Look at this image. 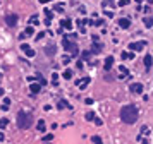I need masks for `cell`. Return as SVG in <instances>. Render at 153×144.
<instances>
[{"label": "cell", "instance_id": "1", "mask_svg": "<svg viewBox=\"0 0 153 144\" xmlns=\"http://www.w3.org/2000/svg\"><path fill=\"white\" fill-rule=\"evenodd\" d=\"M120 118H122V122L127 124V125L134 124V122L138 120V108L134 107V105H124L122 110H120Z\"/></svg>", "mask_w": 153, "mask_h": 144}, {"label": "cell", "instance_id": "2", "mask_svg": "<svg viewBox=\"0 0 153 144\" xmlns=\"http://www.w3.org/2000/svg\"><path fill=\"white\" fill-rule=\"evenodd\" d=\"M31 125H33V115H31L29 111L21 110L19 113H17V127L22 129V130H26V129H29Z\"/></svg>", "mask_w": 153, "mask_h": 144}, {"label": "cell", "instance_id": "3", "mask_svg": "<svg viewBox=\"0 0 153 144\" xmlns=\"http://www.w3.org/2000/svg\"><path fill=\"white\" fill-rule=\"evenodd\" d=\"M62 45H64V48L72 55V57H76V55H77V50H79V48H77L76 41H72V39H69V38L65 36V38H64V41H62Z\"/></svg>", "mask_w": 153, "mask_h": 144}, {"label": "cell", "instance_id": "4", "mask_svg": "<svg viewBox=\"0 0 153 144\" xmlns=\"http://www.w3.org/2000/svg\"><path fill=\"white\" fill-rule=\"evenodd\" d=\"M5 22H7V26L14 28V26L17 24V14H7V16H5Z\"/></svg>", "mask_w": 153, "mask_h": 144}, {"label": "cell", "instance_id": "5", "mask_svg": "<svg viewBox=\"0 0 153 144\" xmlns=\"http://www.w3.org/2000/svg\"><path fill=\"white\" fill-rule=\"evenodd\" d=\"M145 41H136V43H131L129 45V50H133V52H141L143 48H145Z\"/></svg>", "mask_w": 153, "mask_h": 144}, {"label": "cell", "instance_id": "6", "mask_svg": "<svg viewBox=\"0 0 153 144\" xmlns=\"http://www.w3.org/2000/svg\"><path fill=\"white\" fill-rule=\"evenodd\" d=\"M129 91L134 93V94H139V93L143 91V84H141V82H133V84L129 86Z\"/></svg>", "mask_w": 153, "mask_h": 144}, {"label": "cell", "instance_id": "7", "mask_svg": "<svg viewBox=\"0 0 153 144\" xmlns=\"http://www.w3.org/2000/svg\"><path fill=\"white\" fill-rule=\"evenodd\" d=\"M21 50L28 55V57H35V50H33L29 45H26V43H22V45H21Z\"/></svg>", "mask_w": 153, "mask_h": 144}, {"label": "cell", "instance_id": "8", "mask_svg": "<svg viewBox=\"0 0 153 144\" xmlns=\"http://www.w3.org/2000/svg\"><path fill=\"white\" fill-rule=\"evenodd\" d=\"M90 81H91V77H83L81 81H76V84L79 86V88H81V89H84V88L90 84Z\"/></svg>", "mask_w": 153, "mask_h": 144}, {"label": "cell", "instance_id": "9", "mask_svg": "<svg viewBox=\"0 0 153 144\" xmlns=\"http://www.w3.org/2000/svg\"><path fill=\"white\" fill-rule=\"evenodd\" d=\"M102 50H103V45L98 43V41H93V48H91V52H93L95 55H98V53H102Z\"/></svg>", "mask_w": 153, "mask_h": 144}, {"label": "cell", "instance_id": "10", "mask_svg": "<svg viewBox=\"0 0 153 144\" xmlns=\"http://www.w3.org/2000/svg\"><path fill=\"white\" fill-rule=\"evenodd\" d=\"M129 26H131V21H129V19H126V17L119 19V28H122V29H127Z\"/></svg>", "mask_w": 153, "mask_h": 144}, {"label": "cell", "instance_id": "11", "mask_svg": "<svg viewBox=\"0 0 153 144\" xmlns=\"http://www.w3.org/2000/svg\"><path fill=\"white\" fill-rule=\"evenodd\" d=\"M112 65H114V57H107V58H105V64H103L105 71H110Z\"/></svg>", "mask_w": 153, "mask_h": 144}, {"label": "cell", "instance_id": "12", "mask_svg": "<svg viewBox=\"0 0 153 144\" xmlns=\"http://www.w3.org/2000/svg\"><path fill=\"white\" fill-rule=\"evenodd\" d=\"M29 91H31L33 94H36V93H40V91H41V84H40V82H33V84L29 86Z\"/></svg>", "mask_w": 153, "mask_h": 144}, {"label": "cell", "instance_id": "13", "mask_svg": "<svg viewBox=\"0 0 153 144\" xmlns=\"http://www.w3.org/2000/svg\"><path fill=\"white\" fill-rule=\"evenodd\" d=\"M152 65H153V57L152 55H145V67L150 69Z\"/></svg>", "mask_w": 153, "mask_h": 144}, {"label": "cell", "instance_id": "14", "mask_svg": "<svg viewBox=\"0 0 153 144\" xmlns=\"http://www.w3.org/2000/svg\"><path fill=\"white\" fill-rule=\"evenodd\" d=\"M62 28L64 29H72V22H71V19H62Z\"/></svg>", "mask_w": 153, "mask_h": 144}, {"label": "cell", "instance_id": "15", "mask_svg": "<svg viewBox=\"0 0 153 144\" xmlns=\"http://www.w3.org/2000/svg\"><path fill=\"white\" fill-rule=\"evenodd\" d=\"M57 107H58V110H64V108H71V105H69V103H67L65 100H60Z\"/></svg>", "mask_w": 153, "mask_h": 144}, {"label": "cell", "instance_id": "16", "mask_svg": "<svg viewBox=\"0 0 153 144\" xmlns=\"http://www.w3.org/2000/svg\"><path fill=\"white\" fill-rule=\"evenodd\" d=\"M62 77H64V79H67V81H69V79H71V77H72V71H71V69H65V71H64V74H62Z\"/></svg>", "mask_w": 153, "mask_h": 144}, {"label": "cell", "instance_id": "17", "mask_svg": "<svg viewBox=\"0 0 153 144\" xmlns=\"http://www.w3.org/2000/svg\"><path fill=\"white\" fill-rule=\"evenodd\" d=\"M120 58H122V60H126V58H134V52H133V53H127V52H122V53H120Z\"/></svg>", "mask_w": 153, "mask_h": 144}, {"label": "cell", "instance_id": "18", "mask_svg": "<svg viewBox=\"0 0 153 144\" xmlns=\"http://www.w3.org/2000/svg\"><path fill=\"white\" fill-rule=\"evenodd\" d=\"M143 22H145V26H146V28H152V26H153V19L152 17H145V19H143Z\"/></svg>", "mask_w": 153, "mask_h": 144}, {"label": "cell", "instance_id": "19", "mask_svg": "<svg viewBox=\"0 0 153 144\" xmlns=\"http://www.w3.org/2000/svg\"><path fill=\"white\" fill-rule=\"evenodd\" d=\"M9 107H10V98H3V105H2V108H3V110H9Z\"/></svg>", "mask_w": 153, "mask_h": 144}, {"label": "cell", "instance_id": "20", "mask_svg": "<svg viewBox=\"0 0 153 144\" xmlns=\"http://www.w3.org/2000/svg\"><path fill=\"white\" fill-rule=\"evenodd\" d=\"M9 125V118H0V129H5Z\"/></svg>", "mask_w": 153, "mask_h": 144}, {"label": "cell", "instance_id": "21", "mask_svg": "<svg viewBox=\"0 0 153 144\" xmlns=\"http://www.w3.org/2000/svg\"><path fill=\"white\" fill-rule=\"evenodd\" d=\"M91 141H93V144H103V141H102V137H100V136H93V137H91Z\"/></svg>", "mask_w": 153, "mask_h": 144}, {"label": "cell", "instance_id": "22", "mask_svg": "<svg viewBox=\"0 0 153 144\" xmlns=\"http://www.w3.org/2000/svg\"><path fill=\"white\" fill-rule=\"evenodd\" d=\"M24 33L28 36H31V35H35V29H33V26H28L26 29H24Z\"/></svg>", "mask_w": 153, "mask_h": 144}, {"label": "cell", "instance_id": "23", "mask_svg": "<svg viewBox=\"0 0 153 144\" xmlns=\"http://www.w3.org/2000/svg\"><path fill=\"white\" fill-rule=\"evenodd\" d=\"M84 117H86V120H95V118H96V115L93 113V111H88Z\"/></svg>", "mask_w": 153, "mask_h": 144}, {"label": "cell", "instance_id": "24", "mask_svg": "<svg viewBox=\"0 0 153 144\" xmlns=\"http://www.w3.org/2000/svg\"><path fill=\"white\" fill-rule=\"evenodd\" d=\"M47 55H55V46H47Z\"/></svg>", "mask_w": 153, "mask_h": 144}, {"label": "cell", "instance_id": "25", "mask_svg": "<svg viewBox=\"0 0 153 144\" xmlns=\"http://www.w3.org/2000/svg\"><path fill=\"white\" fill-rule=\"evenodd\" d=\"M54 139V134H47V136H43V143H50Z\"/></svg>", "mask_w": 153, "mask_h": 144}, {"label": "cell", "instance_id": "26", "mask_svg": "<svg viewBox=\"0 0 153 144\" xmlns=\"http://www.w3.org/2000/svg\"><path fill=\"white\" fill-rule=\"evenodd\" d=\"M52 16H54L52 10H50V9H45V19H50V21H52Z\"/></svg>", "mask_w": 153, "mask_h": 144}, {"label": "cell", "instance_id": "27", "mask_svg": "<svg viewBox=\"0 0 153 144\" xmlns=\"http://www.w3.org/2000/svg\"><path fill=\"white\" fill-rule=\"evenodd\" d=\"M93 52H83V60H90Z\"/></svg>", "mask_w": 153, "mask_h": 144}, {"label": "cell", "instance_id": "28", "mask_svg": "<svg viewBox=\"0 0 153 144\" xmlns=\"http://www.w3.org/2000/svg\"><path fill=\"white\" fill-rule=\"evenodd\" d=\"M38 130L40 132H45V122H43V120H40L38 122Z\"/></svg>", "mask_w": 153, "mask_h": 144}, {"label": "cell", "instance_id": "29", "mask_svg": "<svg viewBox=\"0 0 153 144\" xmlns=\"http://www.w3.org/2000/svg\"><path fill=\"white\" fill-rule=\"evenodd\" d=\"M83 22L86 26H95V21H91V19H83Z\"/></svg>", "mask_w": 153, "mask_h": 144}, {"label": "cell", "instance_id": "30", "mask_svg": "<svg viewBox=\"0 0 153 144\" xmlns=\"http://www.w3.org/2000/svg\"><path fill=\"white\" fill-rule=\"evenodd\" d=\"M58 77H60V75H58V74H55V72H54V74H52V81H54V84H57Z\"/></svg>", "mask_w": 153, "mask_h": 144}, {"label": "cell", "instance_id": "31", "mask_svg": "<svg viewBox=\"0 0 153 144\" xmlns=\"http://www.w3.org/2000/svg\"><path fill=\"white\" fill-rule=\"evenodd\" d=\"M120 74H124V75H129V71H127L124 65H120Z\"/></svg>", "mask_w": 153, "mask_h": 144}, {"label": "cell", "instance_id": "32", "mask_svg": "<svg viewBox=\"0 0 153 144\" xmlns=\"http://www.w3.org/2000/svg\"><path fill=\"white\" fill-rule=\"evenodd\" d=\"M29 22H31V24H40V22H38V16H33Z\"/></svg>", "mask_w": 153, "mask_h": 144}, {"label": "cell", "instance_id": "33", "mask_svg": "<svg viewBox=\"0 0 153 144\" xmlns=\"http://www.w3.org/2000/svg\"><path fill=\"white\" fill-rule=\"evenodd\" d=\"M36 79H38V82H40V84H41V86H43V84H47V81H45V79H43V77H41V75H38V77H36Z\"/></svg>", "mask_w": 153, "mask_h": 144}, {"label": "cell", "instance_id": "34", "mask_svg": "<svg viewBox=\"0 0 153 144\" xmlns=\"http://www.w3.org/2000/svg\"><path fill=\"white\" fill-rule=\"evenodd\" d=\"M62 62H64V64H69V62H71V57H69V55H65V57L62 58Z\"/></svg>", "mask_w": 153, "mask_h": 144}, {"label": "cell", "instance_id": "35", "mask_svg": "<svg viewBox=\"0 0 153 144\" xmlns=\"http://www.w3.org/2000/svg\"><path fill=\"white\" fill-rule=\"evenodd\" d=\"M67 38H69V39H72V41H76V39H77V35H74V33H71V35L67 36Z\"/></svg>", "mask_w": 153, "mask_h": 144}, {"label": "cell", "instance_id": "36", "mask_svg": "<svg viewBox=\"0 0 153 144\" xmlns=\"http://www.w3.org/2000/svg\"><path fill=\"white\" fill-rule=\"evenodd\" d=\"M103 22H105V21H103V19H96V21H95V26H102V24H103Z\"/></svg>", "mask_w": 153, "mask_h": 144}, {"label": "cell", "instance_id": "37", "mask_svg": "<svg viewBox=\"0 0 153 144\" xmlns=\"http://www.w3.org/2000/svg\"><path fill=\"white\" fill-rule=\"evenodd\" d=\"M43 36H45V33H43V31H40V33H38V35H36V36H35V38H36V39H38V41H40V39H41Z\"/></svg>", "mask_w": 153, "mask_h": 144}, {"label": "cell", "instance_id": "38", "mask_svg": "<svg viewBox=\"0 0 153 144\" xmlns=\"http://www.w3.org/2000/svg\"><path fill=\"white\" fill-rule=\"evenodd\" d=\"M55 10H57V12H64V7L58 3V5H55Z\"/></svg>", "mask_w": 153, "mask_h": 144}, {"label": "cell", "instance_id": "39", "mask_svg": "<svg viewBox=\"0 0 153 144\" xmlns=\"http://www.w3.org/2000/svg\"><path fill=\"white\" fill-rule=\"evenodd\" d=\"M129 3V0H119V5L122 7V5H127Z\"/></svg>", "mask_w": 153, "mask_h": 144}, {"label": "cell", "instance_id": "40", "mask_svg": "<svg viewBox=\"0 0 153 144\" xmlns=\"http://www.w3.org/2000/svg\"><path fill=\"white\" fill-rule=\"evenodd\" d=\"M105 16H107V17H114V12H110V10H105Z\"/></svg>", "mask_w": 153, "mask_h": 144}, {"label": "cell", "instance_id": "41", "mask_svg": "<svg viewBox=\"0 0 153 144\" xmlns=\"http://www.w3.org/2000/svg\"><path fill=\"white\" fill-rule=\"evenodd\" d=\"M84 103H86V105H93V100H91V98H86Z\"/></svg>", "mask_w": 153, "mask_h": 144}, {"label": "cell", "instance_id": "42", "mask_svg": "<svg viewBox=\"0 0 153 144\" xmlns=\"http://www.w3.org/2000/svg\"><path fill=\"white\" fill-rule=\"evenodd\" d=\"M77 69H83V60H81V58H79V60H77Z\"/></svg>", "mask_w": 153, "mask_h": 144}, {"label": "cell", "instance_id": "43", "mask_svg": "<svg viewBox=\"0 0 153 144\" xmlns=\"http://www.w3.org/2000/svg\"><path fill=\"white\" fill-rule=\"evenodd\" d=\"M95 124H96V125H102V124H103V122H102V120H100V118H98V117H96V118H95Z\"/></svg>", "mask_w": 153, "mask_h": 144}, {"label": "cell", "instance_id": "44", "mask_svg": "<svg viewBox=\"0 0 153 144\" xmlns=\"http://www.w3.org/2000/svg\"><path fill=\"white\" fill-rule=\"evenodd\" d=\"M3 141V132H0V143Z\"/></svg>", "mask_w": 153, "mask_h": 144}, {"label": "cell", "instance_id": "45", "mask_svg": "<svg viewBox=\"0 0 153 144\" xmlns=\"http://www.w3.org/2000/svg\"><path fill=\"white\" fill-rule=\"evenodd\" d=\"M40 2H41V3H48L50 0H40Z\"/></svg>", "mask_w": 153, "mask_h": 144}, {"label": "cell", "instance_id": "46", "mask_svg": "<svg viewBox=\"0 0 153 144\" xmlns=\"http://www.w3.org/2000/svg\"><path fill=\"white\" fill-rule=\"evenodd\" d=\"M0 96H3V89L2 88H0Z\"/></svg>", "mask_w": 153, "mask_h": 144}, {"label": "cell", "instance_id": "47", "mask_svg": "<svg viewBox=\"0 0 153 144\" xmlns=\"http://www.w3.org/2000/svg\"><path fill=\"white\" fill-rule=\"evenodd\" d=\"M134 2H136V3H141V2H143V0H134Z\"/></svg>", "mask_w": 153, "mask_h": 144}, {"label": "cell", "instance_id": "48", "mask_svg": "<svg viewBox=\"0 0 153 144\" xmlns=\"http://www.w3.org/2000/svg\"><path fill=\"white\" fill-rule=\"evenodd\" d=\"M143 144H150V143H148V141H143Z\"/></svg>", "mask_w": 153, "mask_h": 144}, {"label": "cell", "instance_id": "49", "mask_svg": "<svg viewBox=\"0 0 153 144\" xmlns=\"http://www.w3.org/2000/svg\"><path fill=\"white\" fill-rule=\"evenodd\" d=\"M148 2H150V3H153V0H148Z\"/></svg>", "mask_w": 153, "mask_h": 144}, {"label": "cell", "instance_id": "50", "mask_svg": "<svg viewBox=\"0 0 153 144\" xmlns=\"http://www.w3.org/2000/svg\"><path fill=\"white\" fill-rule=\"evenodd\" d=\"M45 144H50V143H45Z\"/></svg>", "mask_w": 153, "mask_h": 144}]
</instances>
